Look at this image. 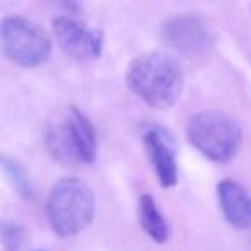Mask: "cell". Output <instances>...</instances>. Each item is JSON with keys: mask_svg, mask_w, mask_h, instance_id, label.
I'll list each match as a JSON object with an SVG mask.
<instances>
[{"mask_svg": "<svg viewBox=\"0 0 251 251\" xmlns=\"http://www.w3.org/2000/svg\"><path fill=\"white\" fill-rule=\"evenodd\" d=\"M126 81L140 100L157 110L174 107L184 88V74L179 62L158 50L136 57L127 67Z\"/></svg>", "mask_w": 251, "mask_h": 251, "instance_id": "cell-1", "label": "cell"}, {"mask_svg": "<svg viewBox=\"0 0 251 251\" xmlns=\"http://www.w3.org/2000/svg\"><path fill=\"white\" fill-rule=\"evenodd\" d=\"M95 217V195L76 177H62L47 198V219L59 237L77 236Z\"/></svg>", "mask_w": 251, "mask_h": 251, "instance_id": "cell-2", "label": "cell"}, {"mask_svg": "<svg viewBox=\"0 0 251 251\" xmlns=\"http://www.w3.org/2000/svg\"><path fill=\"white\" fill-rule=\"evenodd\" d=\"M186 134L203 157L217 164L232 160L243 143V131L237 121L219 110H203L193 115Z\"/></svg>", "mask_w": 251, "mask_h": 251, "instance_id": "cell-3", "label": "cell"}, {"mask_svg": "<svg viewBox=\"0 0 251 251\" xmlns=\"http://www.w3.org/2000/svg\"><path fill=\"white\" fill-rule=\"evenodd\" d=\"M45 143L50 155L62 164H93L97 157L95 127L76 107H71L66 117L50 127Z\"/></svg>", "mask_w": 251, "mask_h": 251, "instance_id": "cell-4", "label": "cell"}, {"mask_svg": "<svg viewBox=\"0 0 251 251\" xmlns=\"http://www.w3.org/2000/svg\"><path fill=\"white\" fill-rule=\"evenodd\" d=\"M2 52L5 59L21 67H38L52 52V42L40 25L21 16L2 21Z\"/></svg>", "mask_w": 251, "mask_h": 251, "instance_id": "cell-5", "label": "cell"}, {"mask_svg": "<svg viewBox=\"0 0 251 251\" xmlns=\"http://www.w3.org/2000/svg\"><path fill=\"white\" fill-rule=\"evenodd\" d=\"M53 35L59 47L79 62H90L101 55L103 36L98 29L86 26L74 18L59 16L52 21Z\"/></svg>", "mask_w": 251, "mask_h": 251, "instance_id": "cell-6", "label": "cell"}, {"mask_svg": "<svg viewBox=\"0 0 251 251\" xmlns=\"http://www.w3.org/2000/svg\"><path fill=\"white\" fill-rule=\"evenodd\" d=\"M162 40L171 49L193 55V53H201L208 50V47L213 42V36L201 18L182 14L167 19L164 23Z\"/></svg>", "mask_w": 251, "mask_h": 251, "instance_id": "cell-7", "label": "cell"}, {"mask_svg": "<svg viewBox=\"0 0 251 251\" xmlns=\"http://www.w3.org/2000/svg\"><path fill=\"white\" fill-rule=\"evenodd\" d=\"M143 143L162 188L176 186V182H177V158H176L174 143L171 138L158 127H151L145 133Z\"/></svg>", "mask_w": 251, "mask_h": 251, "instance_id": "cell-8", "label": "cell"}, {"mask_svg": "<svg viewBox=\"0 0 251 251\" xmlns=\"http://www.w3.org/2000/svg\"><path fill=\"white\" fill-rule=\"evenodd\" d=\"M220 210L226 217L227 224L234 229L246 230L251 227V195L236 181L219 182L217 186Z\"/></svg>", "mask_w": 251, "mask_h": 251, "instance_id": "cell-9", "label": "cell"}, {"mask_svg": "<svg viewBox=\"0 0 251 251\" xmlns=\"http://www.w3.org/2000/svg\"><path fill=\"white\" fill-rule=\"evenodd\" d=\"M138 217L140 224L147 236L153 239L155 243L164 244L171 236V227L162 212L158 210L157 201L151 195H143L140 198V206H138Z\"/></svg>", "mask_w": 251, "mask_h": 251, "instance_id": "cell-10", "label": "cell"}, {"mask_svg": "<svg viewBox=\"0 0 251 251\" xmlns=\"http://www.w3.org/2000/svg\"><path fill=\"white\" fill-rule=\"evenodd\" d=\"M2 167H4V172L9 177V181H11L12 188L18 191V195H21L23 198H29V200L35 196L33 195V188H31V182H29L28 174H26V171L23 169V165L19 164L18 160L4 155V157H2Z\"/></svg>", "mask_w": 251, "mask_h": 251, "instance_id": "cell-11", "label": "cell"}, {"mask_svg": "<svg viewBox=\"0 0 251 251\" xmlns=\"http://www.w3.org/2000/svg\"><path fill=\"white\" fill-rule=\"evenodd\" d=\"M23 241V230L16 224H4L2 227V243L4 251H19Z\"/></svg>", "mask_w": 251, "mask_h": 251, "instance_id": "cell-12", "label": "cell"}, {"mask_svg": "<svg viewBox=\"0 0 251 251\" xmlns=\"http://www.w3.org/2000/svg\"><path fill=\"white\" fill-rule=\"evenodd\" d=\"M36 251H43V250H36Z\"/></svg>", "mask_w": 251, "mask_h": 251, "instance_id": "cell-13", "label": "cell"}]
</instances>
